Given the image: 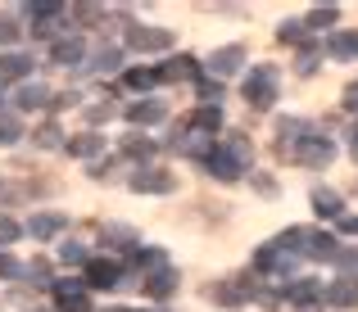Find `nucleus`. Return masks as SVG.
Segmentation results:
<instances>
[{
  "label": "nucleus",
  "mask_w": 358,
  "mask_h": 312,
  "mask_svg": "<svg viewBox=\"0 0 358 312\" xmlns=\"http://www.w3.org/2000/svg\"><path fill=\"white\" fill-rule=\"evenodd\" d=\"M241 96L250 109H272V100H277V68H250L241 82Z\"/></svg>",
  "instance_id": "1"
},
{
  "label": "nucleus",
  "mask_w": 358,
  "mask_h": 312,
  "mask_svg": "<svg viewBox=\"0 0 358 312\" xmlns=\"http://www.w3.org/2000/svg\"><path fill=\"white\" fill-rule=\"evenodd\" d=\"M290 158H295L299 168H327L336 158V145H331V136H322V131H308L299 145H290Z\"/></svg>",
  "instance_id": "2"
},
{
  "label": "nucleus",
  "mask_w": 358,
  "mask_h": 312,
  "mask_svg": "<svg viewBox=\"0 0 358 312\" xmlns=\"http://www.w3.org/2000/svg\"><path fill=\"white\" fill-rule=\"evenodd\" d=\"M127 50H136V54H164V50H173V32H168V27L127 23Z\"/></svg>",
  "instance_id": "3"
},
{
  "label": "nucleus",
  "mask_w": 358,
  "mask_h": 312,
  "mask_svg": "<svg viewBox=\"0 0 358 312\" xmlns=\"http://www.w3.org/2000/svg\"><path fill=\"white\" fill-rule=\"evenodd\" d=\"M127 186H131V191H141V195H168V191H173V172L145 163V168H136V172L127 177Z\"/></svg>",
  "instance_id": "4"
},
{
  "label": "nucleus",
  "mask_w": 358,
  "mask_h": 312,
  "mask_svg": "<svg viewBox=\"0 0 358 312\" xmlns=\"http://www.w3.org/2000/svg\"><path fill=\"white\" fill-rule=\"evenodd\" d=\"M82 272H87V276H82V281H87V290H118L122 285V267H118L114 258H91Z\"/></svg>",
  "instance_id": "5"
},
{
  "label": "nucleus",
  "mask_w": 358,
  "mask_h": 312,
  "mask_svg": "<svg viewBox=\"0 0 358 312\" xmlns=\"http://www.w3.org/2000/svg\"><path fill=\"white\" fill-rule=\"evenodd\" d=\"M204 172L218 177V181H241V163L231 158V149H227V145H213L209 154H204Z\"/></svg>",
  "instance_id": "6"
},
{
  "label": "nucleus",
  "mask_w": 358,
  "mask_h": 312,
  "mask_svg": "<svg viewBox=\"0 0 358 312\" xmlns=\"http://www.w3.org/2000/svg\"><path fill=\"white\" fill-rule=\"evenodd\" d=\"M122 118L136 122V127H155V122L168 118V104L164 100H136V104H127V109H122Z\"/></svg>",
  "instance_id": "7"
},
{
  "label": "nucleus",
  "mask_w": 358,
  "mask_h": 312,
  "mask_svg": "<svg viewBox=\"0 0 358 312\" xmlns=\"http://www.w3.org/2000/svg\"><path fill=\"white\" fill-rule=\"evenodd\" d=\"M50 100H55V91H45L41 82H23V87L14 91V109H18V113H32V109H50Z\"/></svg>",
  "instance_id": "8"
},
{
  "label": "nucleus",
  "mask_w": 358,
  "mask_h": 312,
  "mask_svg": "<svg viewBox=\"0 0 358 312\" xmlns=\"http://www.w3.org/2000/svg\"><path fill=\"white\" fill-rule=\"evenodd\" d=\"M69 231V217L64 213H32V222H27V235L32 240H55V235Z\"/></svg>",
  "instance_id": "9"
},
{
  "label": "nucleus",
  "mask_w": 358,
  "mask_h": 312,
  "mask_svg": "<svg viewBox=\"0 0 358 312\" xmlns=\"http://www.w3.org/2000/svg\"><path fill=\"white\" fill-rule=\"evenodd\" d=\"M100 240H105L109 249H131V253L141 249V231L136 226H122V222H105L100 226Z\"/></svg>",
  "instance_id": "10"
},
{
  "label": "nucleus",
  "mask_w": 358,
  "mask_h": 312,
  "mask_svg": "<svg viewBox=\"0 0 358 312\" xmlns=\"http://www.w3.org/2000/svg\"><path fill=\"white\" fill-rule=\"evenodd\" d=\"M159 82H200V64H195L191 54L164 59V68H159Z\"/></svg>",
  "instance_id": "11"
},
{
  "label": "nucleus",
  "mask_w": 358,
  "mask_h": 312,
  "mask_svg": "<svg viewBox=\"0 0 358 312\" xmlns=\"http://www.w3.org/2000/svg\"><path fill=\"white\" fill-rule=\"evenodd\" d=\"M322 299L331 308H358V276H336Z\"/></svg>",
  "instance_id": "12"
},
{
  "label": "nucleus",
  "mask_w": 358,
  "mask_h": 312,
  "mask_svg": "<svg viewBox=\"0 0 358 312\" xmlns=\"http://www.w3.org/2000/svg\"><path fill=\"white\" fill-rule=\"evenodd\" d=\"M118 68H122V50L118 45H100V50L82 64V73H96V77H109V73H118Z\"/></svg>",
  "instance_id": "13"
},
{
  "label": "nucleus",
  "mask_w": 358,
  "mask_h": 312,
  "mask_svg": "<svg viewBox=\"0 0 358 312\" xmlns=\"http://www.w3.org/2000/svg\"><path fill=\"white\" fill-rule=\"evenodd\" d=\"M32 77V54H18V50H9V54H0V82H23Z\"/></svg>",
  "instance_id": "14"
},
{
  "label": "nucleus",
  "mask_w": 358,
  "mask_h": 312,
  "mask_svg": "<svg viewBox=\"0 0 358 312\" xmlns=\"http://www.w3.org/2000/svg\"><path fill=\"white\" fill-rule=\"evenodd\" d=\"M82 54H87V45H82V36H69V41H55L50 50V64H59V68H82Z\"/></svg>",
  "instance_id": "15"
},
{
  "label": "nucleus",
  "mask_w": 358,
  "mask_h": 312,
  "mask_svg": "<svg viewBox=\"0 0 358 312\" xmlns=\"http://www.w3.org/2000/svg\"><path fill=\"white\" fill-rule=\"evenodd\" d=\"M245 64V45H222V50L209 54V73L213 77H227V73H236Z\"/></svg>",
  "instance_id": "16"
},
{
  "label": "nucleus",
  "mask_w": 358,
  "mask_h": 312,
  "mask_svg": "<svg viewBox=\"0 0 358 312\" xmlns=\"http://www.w3.org/2000/svg\"><path fill=\"white\" fill-rule=\"evenodd\" d=\"M327 290L317 285V281H290V285H281V299L286 304H299V308H313V299H322Z\"/></svg>",
  "instance_id": "17"
},
{
  "label": "nucleus",
  "mask_w": 358,
  "mask_h": 312,
  "mask_svg": "<svg viewBox=\"0 0 358 312\" xmlns=\"http://www.w3.org/2000/svg\"><path fill=\"white\" fill-rule=\"evenodd\" d=\"M177 281H182V276H177L173 267H159V272H150V276H145V285H141V290H145L150 299H168L177 290Z\"/></svg>",
  "instance_id": "18"
},
{
  "label": "nucleus",
  "mask_w": 358,
  "mask_h": 312,
  "mask_svg": "<svg viewBox=\"0 0 358 312\" xmlns=\"http://www.w3.org/2000/svg\"><path fill=\"white\" fill-rule=\"evenodd\" d=\"M191 131H204V136H213V131L222 127V109L218 104H200V109L191 113V122H186Z\"/></svg>",
  "instance_id": "19"
},
{
  "label": "nucleus",
  "mask_w": 358,
  "mask_h": 312,
  "mask_svg": "<svg viewBox=\"0 0 358 312\" xmlns=\"http://www.w3.org/2000/svg\"><path fill=\"white\" fill-rule=\"evenodd\" d=\"M327 54L331 59H358V32H331L327 36Z\"/></svg>",
  "instance_id": "20"
},
{
  "label": "nucleus",
  "mask_w": 358,
  "mask_h": 312,
  "mask_svg": "<svg viewBox=\"0 0 358 312\" xmlns=\"http://www.w3.org/2000/svg\"><path fill=\"white\" fill-rule=\"evenodd\" d=\"M64 14H69V9H64V5H55V0H36V5H23V18H36V27L59 23Z\"/></svg>",
  "instance_id": "21"
},
{
  "label": "nucleus",
  "mask_w": 358,
  "mask_h": 312,
  "mask_svg": "<svg viewBox=\"0 0 358 312\" xmlns=\"http://www.w3.org/2000/svg\"><path fill=\"white\" fill-rule=\"evenodd\" d=\"M313 213H317V217H345L341 195L327 191V186H317V191H313Z\"/></svg>",
  "instance_id": "22"
},
{
  "label": "nucleus",
  "mask_w": 358,
  "mask_h": 312,
  "mask_svg": "<svg viewBox=\"0 0 358 312\" xmlns=\"http://www.w3.org/2000/svg\"><path fill=\"white\" fill-rule=\"evenodd\" d=\"M100 149H105V136H100V131H82V136L69 140V154H78V158H91V154H100Z\"/></svg>",
  "instance_id": "23"
},
{
  "label": "nucleus",
  "mask_w": 358,
  "mask_h": 312,
  "mask_svg": "<svg viewBox=\"0 0 358 312\" xmlns=\"http://www.w3.org/2000/svg\"><path fill=\"white\" fill-rule=\"evenodd\" d=\"M155 140H150V136H127V140H122V154H127V158H136V163L141 168H145L150 163V158H155Z\"/></svg>",
  "instance_id": "24"
},
{
  "label": "nucleus",
  "mask_w": 358,
  "mask_h": 312,
  "mask_svg": "<svg viewBox=\"0 0 358 312\" xmlns=\"http://www.w3.org/2000/svg\"><path fill=\"white\" fill-rule=\"evenodd\" d=\"M32 140H36L41 149H69V136H64V131L55 127V122H41V127L32 131Z\"/></svg>",
  "instance_id": "25"
},
{
  "label": "nucleus",
  "mask_w": 358,
  "mask_h": 312,
  "mask_svg": "<svg viewBox=\"0 0 358 312\" xmlns=\"http://www.w3.org/2000/svg\"><path fill=\"white\" fill-rule=\"evenodd\" d=\"M122 87H127V91H155L159 73L155 68H127V73H122Z\"/></svg>",
  "instance_id": "26"
},
{
  "label": "nucleus",
  "mask_w": 358,
  "mask_h": 312,
  "mask_svg": "<svg viewBox=\"0 0 358 312\" xmlns=\"http://www.w3.org/2000/svg\"><path fill=\"white\" fill-rule=\"evenodd\" d=\"M277 36L290 41V45H308V23H304V18H286V23L277 27Z\"/></svg>",
  "instance_id": "27"
},
{
  "label": "nucleus",
  "mask_w": 358,
  "mask_h": 312,
  "mask_svg": "<svg viewBox=\"0 0 358 312\" xmlns=\"http://www.w3.org/2000/svg\"><path fill=\"white\" fill-rule=\"evenodd\" d=\"M59 262H64V267H87V244H78V240H64L59 244Z\"/></svg>",
  "instance_id": "28"
},
{
  "label": "nucleus",
  "mask_w": 358,
  "mask_h": 312,
  "mask_svg": "<svg viewBox=\"0 0 358 312\" xmlns=\"http://www.w3.org/2000/svg\"><path fill=\"white\" fill-rule=\"evenodd\" d=\"M131 262H136L141 272H159V267H168L164 249H136V253H131Z\"/></svg>",
  "instance_id": "29"
},
{
  "label": "nucleus",
  "mask_w": 358,
  "mask_h": 312,
  "mask_svg": "<svg viewBox=\"0 0 358 312\" xmlns=\"http://www.w3.org/2000/svg\"><path fill=\"white\" fill-rule=\"evenodd\" d=\"M195 96H200V104H218L227 91H222L218 77H200V82H195Z\"/></svg>",
  "instance_id": "30"
},
{
  "label": "nucleus",
  "mask_w": 358,
  "mask_h": 312,
  "mask_svg": "<svg viewBox=\"0 0 358 312\" xmlns=\"http://www.w3.org/2000/svg\"><path fill=\"white\" fill-rule=\"evenodd\" d=\"M18 136H23V122H18V113H0V145H14Z\"/></svg>",
  "instance_id": "31"
},
{
  "label": "nucleus",
  "mask_w": 358,
  "mask_h": 312,
  "mask_svg": "<svg viewBox=\"0 0 358 312\" xmlns=\"http://www.w3.org/2000/svg\"><path fill=\"white\" fill-rule=\"evenodd\" d=\"M14 41H23V23L14 14H0V45H14Z\"/></svg>",
  "instance_id": "32"
},
{
  "label": "nucleus",
  "mask_w": 358,
  "mask_h": 312,
  "mask_svg": "<svg viewBox=\"0 0 358 312\" xmlns=\"http://www.w3.org/2000/svg\"><path fill=\"white\" fill-rule=\"evenodd\" d=\"M227 149H231V158H236L241 168H250V163H254V145H250L245 136H231V140H227Z\"/></svg>",
  "instance_id": "33"
},
{
  "label": "nucleus",
  "mask_w": 358,
  "mask_h": 312,
  "mask_svg": "<svg viewBox=\"0 0 358 312\" xmlns=\"http://www.w3.org/2000/svg\"><path fill=\"white\" fill-rule=\"evenodd\" d=\"M23 281H32V285H50V262H41V258L27 262V267H23Z\"/></svg>",
  "instance_id": "34"
},
{
  "label": "nucleus",
  "mask_w": 358,
  "mask_h": 312,
  "mask_svg": "<svg viewBox=\"0 0 358 312\" xmlns=\"http://www.w3.org/2000/svg\"><path fill=\"white\" fill-rule=\"evenodd\" d=\"M0 281H23V262L5 249H0Z\"/></svg>",
  "instance_id": "35"
},
{
  "label": "nucleus",
  "mask_w": 358,
  "mask_h": 312,
  "mask_svg": "<svg viewBox=\"0 0 358 312\" xmlns=\"http://www.w3.org/2000/svg\"><path fill=\"white\" fill-rule=\"evenodd\" d=\"M18 235H23V226H18L14 217H5V213H0V249H9V244H14Z\"/></svg>",
  "instance_id": "36"
},
{
  "label": "nucleus",
  "mask_w": 358,
  "mask_h": 312,
  "mask_svg": "<svg viewBox=\"0 0 358 312\" xmlns=\"http://www.w3.org/2000/svg\"><path fill=\"white\" fill-rule=\"evenodd\" d=\"M59 312H91L87 290H82V295H64V299H59Z\"/></svg>",
  "instance_id": "37"
},
{
  "label": "nucleus",
  "mask_w": 358,
  "mask_h": 312,
  "mask_svg": "<svg viewBox=\"0 0 358 312\" xmlns=\"http://www.w3.org/2000/svg\"><path fill=\"white\" fill-rule=\"evenodd\" d=\"M336 267H341L345 272V276H354V272H358V249H341V253H336Z\"/></svg>",
  "instance_id": "38"
},
{
  "label": "nucleus",
  "mask_w": 358,
  "mask_h": 312,
  "mask_svg": "<svg viewBox=\"0 0 358 312\" xmlns=\"http://www.w3.org/2000/svg\"><path fill=\"white\" fill-rule=\"evenodd\" d=\"M331 23H336V5L313 9V14H308V27H331Z\"/></svg>",
  "instance_id": "39"
},
{
  "label": "nucleus",
  "mask_w": 358,
  "mask_h": 312,
  "mask_svg": "<svg viewBox=\"0 0 358 312\" xmlns=\"http://www.w3.org/2000/svg\"><path fill=\"white\" fill-rule=\"evenodd\" d=\"M78 104H82V91H59L50 100V109H78Z\"/></svg>",
  "instance_id": "40"
},
{
  "label": "nucleus",
  "mask_w": 358,
  "mask_h": 312,
  "mask_svg": "<svg viewBox=\"0 0 358 312\" xmlns=\"http://www.w3.org/2000/svg\"><path fill=\"white\" fill-rule=\"evenodd\" d=\"M345 109L358 113V82H350V87H345Z\"/></svg>",
  "instance_id": "41"
},
{
  "label": "nucleus",
  "mask_w": 358,
  "mask_h": 312,
  "mask_svg": "<svg viewBox=\"0 0 358 312\" xmlns=\"http://www.w3.org/2000/svg\"><path fill=\"white\" fill-rule=\"evenodd\" d=\"M109 113H114V109H109V104H96V109H91V113H87V118H91V122H105V118H109Z\"/></svg>",
  "instance_id": "42"
},
{
  "label": "nucleus",
  "mask_w": 358,
  "mask_h": 312,
  "mask_svg": "<svg viewBox=\"0 0 358 312\" xmlns=\"http://www.w3.org/2000/svg\"><path fill=\"white\" fill-rule=\"evenodd\" d=\"M341 231L345 235H358V217H341Z\"/></svg>",
  "instance_id": "43"
},
{
  "label": "nucleus",
  "mask_w": 358,
  "mask_h": 312,
  "mask_svg": "<svg viewBox=\"0 0 358 312\" xmlns=\"http://www.w3.org/2000/svg\"><path fill=\"white\" fill-rule=\"evenodd\" d=\"M350 149H354V158H358V122L350 127Z\"/></svg>",
  "instance_id": "44"
},
{
  "label": "nucleus",
  "mask_w": 358,
  "mask_h": 312,
  "mask_svg": "<svg viewBox=\"0 0 358 312\" xmlns=\"http://www.w3.org/2000/svg\"><path fill=\"white\" fill-rule=\"evenodd\" d=\"M105 312H136V308H105Z\"/></svg>",
  "instance_id": "45"
},
{
  "label": "nucleus",
  "mask_w": 358,
  "mask_h": 312,
  "mask_svg": "<svg viewBox=\"0 0 358 312\" xmlns=\"http://www.w3.org/2000/svg\"><path fill=\"white\" fill-rule=\"evenodd\" d=\"M36 312H50V308H36Z\"/></svg>",
  "instance_id": "46"
}]
</instances>
